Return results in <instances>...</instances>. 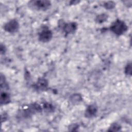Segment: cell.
<instances>
[{"mask_svg": "<svg viewBox=\"0 0 132 132\" xmlns=\"http://www.w3.org/2000/svg\"><path fill=\"white\" fill-rule=\"evenodd\" d=\"M42 110V107L37 103L30 104L26 109H23L18 112V117L23 118H28L32 114L41 112Z\"/></svg>", "mask_w": 132, "mask_h": 132, "instance_id": "cell-1", "label": "cell"}, {"mask_svg": "<svg viewBox=\"0 0 132 132\" xmlns=\"http://www.w3.org/2000/svg\"><path fill=\"white\" fill-rule=\"evenodd\" d=\"M109 29L114 35L121 36L127 30L128 26L123 21L117 19L112 23L109 27Z\"/></svg>", "mask_w": 132, "mask_h": 132, "instance_id": "cell-2", "label": "cell"}, {"mask_svg": "<svg viewBox=\"0 0 132 132\" xmlns=\"http://www.w3.org/2000/svg\"><path fill=\"white\" fill-rule=\"evenodd\" d=\"M28 7L37 11H46L51 6V2L47 0L30 1L28 3Z\"/></svg>", "mask_w": 132, "mask_h": 132, "instance_id": "cell-3", "label": "cell"}, {"mask_svg": "<svg viewBox=\"0 0 132 132\" xmlns=\"http://www.w3.org/2000/svg\"><path fill=\"white\" fill-rule=\"evenodd\" d=\"M59 26L67 36L74 33L77 29L78 24L75 22L65 23L60 21L59 22Z\"/></svg>", "mask_w": 132, "mask_h": 132, "instance_id": "cell-4", "label": "cell"}, {"mask_svg": "<svg viewBox=\"0 0 132 132\" xmlns=\"http://www.w3.org/2000/svg\"><path fill=\"white\" fill-rule=\"evenodd\" d=\"M53 38V32L46 26H43L38 33V39L43 43H47Z\"/></svg>", "mask_w": 132, "mask_h": 132, "instance_id": "cell-5", "label": "cell"}, {"mask_svg": "<svg viewBox=\"0 0 132 132\" xmlns=\"http://www.w3.org/2000/svg\"><path fill=\"white\" fill-rule=\"evenodd\" d=\"M20 27L18 21L16 19H11L8 21L4 26V29L9 33H14L18 31Z\"/></svg>", "mask_w": 132, "mask_h": 132, "instance_id": "cell-6", "label": "cell"}, {"mask_svg": "<svg viewBox=\"0 0 132 132\" xmlns=\"http://www.w3.org/2000/svg\"><path fill=\"white\" fill-rule=\"evenodd\" d=\"M48 86V81L43 77L38 78L37 82L32 85V87L38 91H45L47 89Z\"/></svg>", "mask_w": 132, "mask_h": 132, "instance_id": "cell-7", "label": "cell"}, {"mask_svg": "<svg viewBox=\"0 0 132 132\" xmlns=\"http://www.w3.org/2000/svg\"><path fill=\"white\" fill-rule=\"evenodd\" d=\"M98 107L95 104L89 105L86 108L85 112V117L87 118H92L97 113Z\"/></svg>", "mask_w": 132, "mask_h": 132, "instance_id": "cell-8", "label": "cell"}, {"mask_svg": "<svg viewBox=\"0 0 132 132\" xmlns=\"http://www.w3.org/2000/svg\"><path fill=\"white\" fill-rule=\"evenodd\" d=\"M11 102V98L9 93L6 91H1L0 103L1 105H5L9 104Z\"/></svg>", "mask_w": 132, "mask_h": 132, "instance_id": "cell-9", "label": "cell"}, {"mask_svg": "<svg viewBox=\"0 0 132 132\" xmlns=\"http://www.w3.org/2000/svg\"><path fill=\"white\" fill-rule=\"evenodd\" d=\"M1 91L7 90L9 89V85L6 80L5 76L3 74H1V81H0Z\"/></svg>", "mask_w": 132, "mask_h": 132, "instance_id": "cell-10", "label": "cell"}, {"mask_svg": "<svg viewBox=\"0 0 132 132\" xmlns=\"http://www.w3.org/2000/svg\"><path fill=\"white\" fill-rule=\"evenodd\" d=\"M82 100V97L80 94L74 93L70 96V101L73 104H77Z\"/></svg>", "mask_w": 132, "mask_h": 132, "instance_id": "cell-11", "label": "cell"}, {"mask_svg": "<svg viewBox=\"0 0 132 132\" xmlns=\"http://www.w3.org/2000/svg\"><path fill=\"white\" fill-rule=\"evenodd\" d=\"M108 15L106 13H101L97 15L95 18V22L97 24H102L107 21Z\"/></svg>", "mask_w": 132, "mask_h": 132, "instance_id": "cell-12", "label": "cell"}, {"mask_svg": "<svg viewBox=\"0 0 132 132\" xmlns=\"http://www.w3.org/2000/svg\"><path fill=\"white\" fill-rule=\"evenodd\" d=\"M122 128L121 126L117 123H114L111 124V125L109 127L107 131H119L121 130Z\"/></svg>", "mask_w": 132, "mask_h": 132, "instance_id": "cell-13", "label": "cell"}, {"mask_svg": "<svg viewBox=\"0 0 132 132\" xmlns=\"http://www.w3.org/2000/svg\"><path fill=\"white\" fill-rule=\"evenodd\" d=\"M43 108L45 111L51 112L54 111V107L51 104L45 103L43 105Z\"/></svg>", "mask_w": 132, "mask_h": 132, "instance_id": "cell-14", "label": "cell"}, {"mask_svg": "<svg viewBox=\"0 0 132 132\" xmlns=\"http://www.w3.org/2000/svg\"><path fill=\"white\" fill-rule=\"evenodd\" d=\"M116 6V3L113 1L106 2L104 4V7L107 9H113Z\"/></svg>", "mask_w": 132, "mask_h": 132, "instance_id": "cell-15", "label": "cell"}, {"mask_svg": "<svg viewBox=\"0 0 132 132\" xmlns=\"http://www.w3.org/2000/svg\"><path fill=\"white\" fill-rule=\"evenodd\" d=\"M124 73L126 75L131 76V62L128 63L124 69Z\"/></svg>", "mask_w": 132, "mask_h": 132, "instance_id": "cell-16", "label": "cell"}, {"mask_svg": "<svg viewBox=\"0 0 132 132\" xmlns=\"http://www.w3.org/2000/svg\"><path fill=\"white\" fill-rule=\"evenodd\" d=\"M79 127V125L77 124H72L70 125L69 127V130L70 131H76L77 130V129H78Z\"/></svg>", "mask_w": 132, "mask_h": 132, "instance_id": "cell-17", "label": "cell"}, {"mask_svg": "<svg viewBox=\"0 0 132 132\" xmlns=\"http://www.w3.org/2000/svg\"><path fill=\"white\" fill-rule=\"evenodd\" d=\"M6 51H7L6 47L5 46V45L4 44L1 43V45H0V53H1V55L5 54L6 53Z\"/></svg>", "mask_w": 132, "mask_h": 132, "instance_id": "cell-18", "label": "cell"}, {"mask_svg": "<svg viewBox=\"0 0 132 132\" xmlns=\"http://www.w3.org/2000/svg\"><path fill=\"white\" fill-rule=\"evenodd\" d=\"M8 119V114L6 112H3L1 114V120H2V122L6 121Z\"/></svg>", "mask_w": 132, "mask_h": 132, "instance_id": "cell-19", "label": "cell"}, {"mask_svg": "<svg viewBox=\"0 0 132 132\" xmlns=\"http://www.w3.org/2000/svg\"><path fill=\"white\" fill-rule=\"evenodd\" d=\"M123 3L125 5H126L127 7H130L131 6V3H132V1H124Z\"/></svg>", "mask_w": 132, "mask_h": 132, "instance_id": "cell-20", "label": "cell"}]
</instances>
